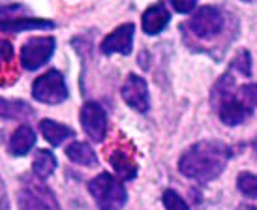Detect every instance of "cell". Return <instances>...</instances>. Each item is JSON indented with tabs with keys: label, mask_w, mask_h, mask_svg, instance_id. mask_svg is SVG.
<instances>
[{
	"label": "cell",
	"mask_w": 257,
	"mask_h": 210,
	"mask_svg": "<svg viewBox=\"0 0 257 210\" xmlns=\"http://www.w3.org/2000/svg\"><path fill=\"white\" fill-rule=\"evenodd\" d=\"M79 120L83 126L88 139L94 143H101L105 141L109 131V120L105 109L101 107L98 102H86L83 103V107L79 111Z\"/></svg>",
	"instance_id": "cell-8"
},
{
	"label": "cell",
	"mask_w": 257,
	"mask_h": 210,
	"mask_svg": "<svg viewBox=\"0 0 257 210\" xmlns=\"http://www.w3.org/2000/svg\"><path fill=\"white\" fill-rule=\"evenodd\" d=\"M109 163L113 165L114 173L118 174L120 180H134L137 176L136 159L124 148H114L113 152L109 154Z\"/></svg>",
	"instance_id": "cell-14"
},
{
	"label": "cell",
	"mask_w": 257,
	"mask_h": 210,
	"mask_svg": "<svg viewBox=\"0 0 257 210\" xmlns=\"http://www.w3.org/2000/svg\"><path fill=\"white\" fill-rule=\"evenodd\" d=\"M162 201H164L165 210H190L188 203H186L175 189H165L164 195H162Z\"/></svg>",
	"instance_id": "cell-21"
},
{
	"label": "cell",
	"mask_w": 257,
	"mask_h": 210,
	"mask_svg": "<svg viewBox=\"0 0 257 210\" xmlns=\"http://www.w3.org/2000/svg\"><path fill=\"white\" fill-rule=\"evenodd\" d=\"M66 156L70 161L83 167H96L98 165V156L94 152V148L85 141H73L72 145L66 146Z\"/></svg>",
	"instance_id": "cell-17"
},
{
	"label": "cell",
	"mask_w": 257,
	"mask_h": 210,
	"mask_svg": "<svg viewBox=\"0 0 257 210\" xmlns=\"http://www.w3.org/2000/svg\"><path fill=\"white\" fill-rule=\"evenodd\" d=\"M169 4H171L173 10L179 12V14H192L193 10H195L197 0H169Z\"/></svg>",
	"instance_id": "cell-24"
},
{
	"label": "cell",
	"mask_w": 257,
	"mask_h": 210,
	"mask_svg": "<svg viewBox=\"0 0 257 210\" xmlns=\"http://www.w3.org/2000/svg\"><path fill=\"white\" fill-rule=\"evenodd\" d=\"M134 36H136V25L124 23L101 40L100 51L103 57L111 55H130L134 49Z\"/></svg>",
	"instance_id": "cell-10"
},
{
	"label": "cell",
	"mask_w": 257,
	"mask_h": 210,
	"mask_svg": "<svg viewBox=\"0 0 257 210\" xmlns=\"http://www.w3.org/2000/svg\"><path fill=\"white\" fill-rule=\"evenodd\" d=\"M233 156L231 146L221 141H199L186 148L179 159V171L197 182L216 180Z\"/></svg>",
	"instance_id": "cell-1"
},
{
	"label": "cell",
	"mask_w": 257,
	"mask_h": 210,
	"mask_svg": "<svg viewBox=\"0 0 257 210\" xmlns=\"http://www.w3.org/2000/svg\"><path fill=\"white\" fill-rule=\"evenodd\" d=\"M238 210H257L255 206H248V204H240L238 206Z\"/></svg>",
	"instance_id": "cell-25"
},
{
	"label": "cell",
	"mask_w": 257,
	"mask_h": 210,
	"mask_svg": "<svg viewBox=\"0 0 257 210\" xmlns=\"http://www.w3.org/2000/svg\"><path fill=\"white\" fill-rule=\"evenodd\" d=\"M40 182H23L21 189L17 193V204L19 210H60L53 191L45 188Z\"/></svg>",
	"instance_id": "cell-7"
},
{
	"label": "cell",
	"mask_w": 257,
	"mask_h": 210,
	"mask_svg": "<svg viewBox=\"0 0 257 210\" xmlns=\"http://www.w3.org/2000/svg\"><path fill=\"white\" fill-rule=\"evenodd\" d=\"M40 131H42L43 139L51 146H60L66 139H72L75 135V131L70 126L57 122L53 118H43L42 122H40Z\"/></svg>",
	"instance_id": "cell-15"
},
{
	"label": "cell",
	"mask_w": 257,
	"mask_h": 210,
	"mask_svg": "<svg viewBox=\"0 0 257 210\" xmlns=\"http://www.w3.org/2000/svg\"><path fill=\"white\" fill-rule=\"evenodd\" d=\"M34 115H36V111L25 100H12V98L0 96V118H4V120H27Z\"/></svg>",
	"instance_id": "cell-16"
},
{
	"label": "cell",
	"mask_w": 257,
	"mask_h": 210,
	"mask_svg": "<svg viewBox=\"0 0 257 210\" xmlns=\"http://www.w3.org/2000/svg\"><path fill=\"white\" fill-rule=\"evenodd\" d=\"M231 72H238L244 77H250L251 75V57L248 49H240L236 53L235 58L231 60V66H229Z\"/></svg>",
	"instance_id": "cell-20"
},
{
	"label": "cell",
	"mask_w": 257,
	"mask_h": 210,
	"mask_svg": "<svg viewBox=\"0 0 257 210\" xmlns=\"http://www.w3.org/2000/svg\"><path fill=\"white\" fill-rule=\"evenodd\" d=\"M218 109V116L225 126H238V124L246 122L251 115H253V107L246 105V103L238 98L236 88L229 96L221 98L220 102L214 105Z\"/></svg>",
	"instance_id": "cell-11"
},
{
	"label": "cell",
	"mask_w": 257,
	"mask_h": 210,
	"mask_svg": "<svg viewBox=\"0 0 257 210\" xmlns=\"http://www.w3.org/2000/svg\"><path fill=\"white\" fill-rule=\"evenodd\" d=\"M236 94L242 100L246 105L255 107L257 105V83H250V85H242L236 88Z\"/></svg>",
	"instance_id": "cell-22"
},
{
	"label": "cell",
	"mask_w": 257,
	"mask_h": 210,
	"mask_svg": "<svg viewBox=\"0 0 257 210\" xmlns=\"http://www.w3.org/2000/svg\"><path fill=\"white\" fill-rule=\"evenodd\" d=\"M57 40L53 36H34L21 47V66L29 72H36L55 55Z\"/></svg>",
	"instance_id": "cell-6"
},
{
	"label": "cell",
	"mask_w": 257,
	"mask_h": 210,
	"mask_svg": "<svg viewBox=\"0 0 257 210\" xmlns=\"http://www.w3.org/2000/svg\"><path fill=\"white\" fill-rule=\"evenodd\" d=\"M12 58H14V45L8 40H0V70L6 64H10Z\"/></svg>",
	"instance_id": "cell-23"
},
{
	"label": "cell",
	"mask_w": 257,
	"mask_h": 210,
	"mask_svg": "<svg viewBox=\"0 0 257 210\" xmlns=\"http://www.w3.org/2000/svg\"><path fill=\"white\" fill-rule=\"evenodd\" d=\"M223 25H225V19L218 8L201 6L193 12L190 21L186 23V27H182V29H188L197 40L208 42V40H214L220 36Z\"/></svg>",
	"instance_id": "cell-5"
},
{
	"label": "cell",
	"mask_w": 257,
	"mask_h": 210,
	"mask_svg": "<svg viewBox=\"0 0 257 210\" xmlns=\"http://www.w3.org/2000/svg\"><path fill=\"white\" fill-rule=\"evenodd\" d=\"M122 100L126 102L128 107H132L137 113H147L150 109V92L149 85L141 75L130 73L124 85L120 88Z\"/></svg>",
	"instance_id": "cell-9"
},
{
	"label": "cell",
	"mask_w": 257,
	"mask_h": 210,
	"mask_svg": "<svg viewBox=\"0 0 257 210\" xmlns=\"http://www.w3.org/2000/svg\"><path fill=\"white\" fill-rule=\"evenodd\" d=\"M236 188L242 195L257 199V174L248 173V171L240 173L236 176Z\"/></svg>",
	"instance_id": "cell-19"
},
{
	"label": "cell",
	"mask_w": 257,
	"mask_h": 210,
	"mask_svg": "<svg viewBox=\"0 0 257 210\" xmlns=\"http://www.w3.org/2000/svg\"><path fill=\"white\" fill-rule=\"evenodd\" d=\"M242 2H253V0H242Z\"/></svg>",
	"instance_id": "cell-26"
},
{
	"label": "cell",
	"mask_w": 257,
	"mask_h": 210,
	"mask_svg": "<svg viewBox=\"0 0 257 210\" xmlns=\"http://www.w3.org/2000/svg\"><path fill=\"white\" fill-rule=\"evenodd\" d=\"M36 145V133L30 128L29 124H21L17 130H14V133L10 135L8 141V150L12 156H27V154L34 148Z\"/></svg>",
	"instance_id": "cell-13"
},
{
	"label": "cell",
	"mask_w": 257,
	"mask_h": 210,
	"mask_svg": "<svg viewBox=\"0 0 257 210\" xmlns=\"http://www.w3.org/2000/svg\"><path fill=\"white\" fill-rule=\"evenodd\" d=\"M171 21V14L165 6L164 2H156L149 6L143 12L141 17V29L147 36H158L162 30H165V27Z\"/></svg>",
	"instance_id": "cell-12"
},
{
	"label": "cell",
	"mask_w": 257,
	"mask_h": 210,
	"mask_svg": "<svg viewBox=\"0 0 257 210\" xmlns=\"http://www.w3.org/2000/svg\"><path fill=\"white\" fill-rule=\"evenodd\" d=\"M32 98L47 105L64 103L68 100V85H66L64 75L58 70H49L38 75L32 83Z\"/></svg>",
	"instance_id": "cell-4"
},
{
	"label": "cell",
	"mask_w": 257,
	"mask_h": 210,
	"mask_svg": "<svg viewBox=\"0 0 257 210\" xmlns=\"http://www.w3.org/2000/svg\"><path fill=\"white\" fill-rule=\"evenodd\" d=\"M55 29V23L42 19L23 4H8L0 8V30L2 32H29V30Z\"/></svg>",
	"instance_id": "cell-3"
},
{
	"label": "cell",
	"mask_w": 257,
	"mask_h": 210,
	"mask_svg": "<svg viewBox=\"0 0 257 210\" xmlns=\"http://www.w3.org/2000/svg\"><path fill=\"white\" fill-rule=\"evenodd\" d=\"M57 158L51 150H36L34 159H32V173L38 180H47L51 174L57 171Z\"/></svg>",
	"instance_id": "cell-18"
},
{
	"label": "cell",
	"mask_w": 257,
	"mask_h": 210,
	"mask_svg": "<svg viewBox=\"0 0 257 210\" xmlns=\"http://www.w3.org/2000/svg\"><path fill=\"white\" fill-rule=\"evenodd\" d=\"M88 191L98 210H122L128 201V191L120 178L111 173H100L88 180Z\"/></svg>",
	"instance_id": "cell-2"
}]
</instances>
